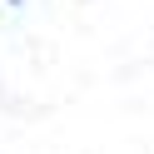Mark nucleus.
<instances>
[{
	"label": "nucleus",
	"mask_w": 154,
	"mask_h": 154,
	"mask_svg": "<svg viewBox=\"0 0 154 154\" xmlns=\"http://www.w3.org/2000/svg\"><path fill=\"white\" fill-rule=\"evenodd\" d=\"M10 5H20V0H10Z\"/></svg>",
	"instance_id": "f257e3e1"
}]
</instances>
